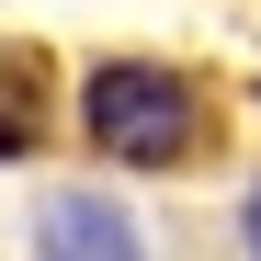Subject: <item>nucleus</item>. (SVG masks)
<instances>
[{
    "label": "nucleus",
    "mask_w": 261,
    "mask_h": 261,
    "mask_svg": "<svg viewBox=\"0 0 261 261\" xmlns=\"http://www.w3.org/2000/svg\"><path fill=\"white\" fill-rule=\"evenodd\" d=\"M80 114H91V148L137 159V170H170V159L204 137L193 80H182V68H159V57H102V68H91V91H80Z\"/></svg>",
    "instance_id": "1"
},
{
    "label": "nucleus",
    "mask_w": 261,
    "mask_h": 261,
    "mask_svg": "<svg viewBox=\"0 0 261 261\" xmlns=\"http://www.w3.org/2000/svg\"><path fill=\"white\" fill-rule=\"evenodd\" d=\"M34 261H137V227H125V204H102V193H46Z\"/></svg>",
    "instance_id": "2"
},
{
    "label": "nucleus",
    "mask_w": 261,
    "mask_h": 261,
    "mask_svg": "<svg viewBox=\"0 0 261 261\" xmlns=\"http://www.w3.org/2000/svg\"><path fill=\"white\" fill-rule=\"evenodd\" d=\"M34 125H46V80H34L23 57H0V159H23Z\"/></svg>",
    "instance_id": "3"
},
{
    "label": "nucleus",
    "mask_w": 261,
    "mask_h": 261,
    "mask_svg": "<svg viewBox=\"0 0 261 261\" xmlns=\"http://www.w3.org/2000/svg\"><path fill=\"white\" fill-rule=\"evenodd\" d=\"M250 250H261V182H250Z\"/></svg>",
    "instance_id": "4"
}]
</instances>
